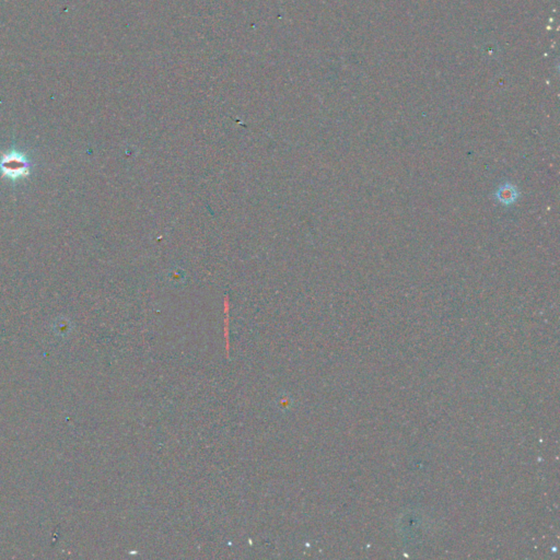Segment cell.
<instances>
[{
    "mask_svg": "<svg viewBox=\"0 0 560 560\" xmlns=\"http://www.w3.org/2000/svg\"><path fill=\"white\" fill-rule=\"evenodd\" d=\"M30 162L28 158L20 152H9L0 158V172L5 176L17 180L28 175Z\"/></svg>",
    "mask_w": 560,
    "mask_h": 560,
    "instance_id": "6da1fadb",
    "label": "cell"
},
{
    "mask_svg": "<svg viewBox=\"0 0 560 560\" xmlns=\"http://www.w3.org/2000/svg\"><path fill=\"white\" fill-rule=\"evenodd\" d=\"M497 197H498L499 200H500L503 203H508V205H509V203H512L518 197V193H517L516 187L510 186L508 184H506L503 187H500L498 190Z\"/></svg>",
    "mask_w": 560,
    "mask_h": 560,
    "instance_id": "7a4b0ae2",
    "label": "cell"
}]
</instances>
